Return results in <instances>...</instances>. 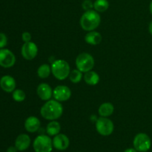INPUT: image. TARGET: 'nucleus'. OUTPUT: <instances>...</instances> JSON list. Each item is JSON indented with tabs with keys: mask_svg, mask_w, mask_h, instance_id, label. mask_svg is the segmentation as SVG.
<instances>
[{
	"mask_svg": "<svg viewBox=\"0 0 152 152\" xmlns=\"http://www.w3.org/2000/svg\"><path fill=\"white\" fill-rule=\"evenodd\" d=\"M63 113V107L60 102L56 99L48 100L40 109L42 117L47 120H56Z\"/></svg>",
	"mask_w": 152,
	"mask_h": 152,
	"instance_id": "obj_1",
	"label": "nucleus"
},
{
	"mask_svg": "<svg viewBox=\"0 0 152 152\" xmlns=\"http://www.w3.org/2000/svg\"><path fill=\"white\" fill-rule=\"evenodd\" d=\"M101 18L97 11L94 10H87L82 15L80 23L84 31H92L99 27Z\"/></svg>",
	"mask_w": 152,
	"mask_h": 152,
	"instance_id": "obj_2",
	"label": "nucleus"
},
{
	"mask_svg": "<svg viewBox=\"0 0 152 152\" xmlns=\"http://www.w3.org/2000/svg\"><path fill=\"white\" fill-rule=\"evenodd\" d=\"M51 72L55 78L59 80H64L69 77L71 68L68 62L63 59H57L52 62Z\"/></svg>",
	"mask_w": 152,
	"mask_h": 152,
	"instance_id": "obj_3",
	"label": "nucleus"
},
{
	"mask_svg": "<svg viewBox=\"0 0 152 152\" xmlns=\"http://www.w3.org/2000/svg\"><path fill=\"white\" fill-rule=\"evenodd\" d=\"M94 59L88 53H82L76 59V66L83 73H86L93 69L94 67Z\"/></svg>",
	"mask_w": 152,
	"mask_h": 152,
	"instance_id": "obj_4",
	"label": "nucleus"
},
{
	"mask_svg": "<svg viewBox=\"0 0 152 152\" xmlns=\"http://www.w3.org/2000/svg\"><path fill=\"white\" fill-rule=\"evenodd\" d=\"M33 147L36 152H51L53 140L47 135H39L34 140Z\"/></svg>",
	"mask_w": 152,
	"mask_h": 152,
	"instance_id": "obj_5",
	"label": "nucleus"
},
{
	"mask_svg": "<svg viewBox=\"0 0 152 152\" xmlns=\"http://www.w3.org/2000/svg\"><path fill=\"white\" fill-rule=\"evenodd\" d=\"M114 126L113 122L107 117H101L96 122V129L102 136H109L114 132Z\"/></svg>",
	"mask_w": 152,
	"mask_h": 152,
	"instance_id": "obj_6",
	"label": "nucleus"
},
{
	"mask_svg": "<svg viewBox=\"0 0 152 152\" xmlns=\"http://www.w3.org/2000/svg\"><path fill=\"white\" fill-rule=\"evenodd\" d=\"M134 147L139 152H146L150 149L151 141L149 137L145 133H140L134 139Z\"/></svg>",
	"mask_w": 152,
	"mask_h": 152,
	"instance_id": "obj_7",
	"label": "nucleus"
},
{
	"mask_svg": "<svg viewBox=\"0 0 152 152\" xmlns=\"http://www.w3.org/2000/svg\"><path fill=\"white\" fill-rule=\"evenodd\" d=\"M16 62V56L7 48L0 49V66L4 68H11Z\"/></svg>",
	"mask_w": 152,
	"mask_h": 152,
	"instance_id": "obj_8",
	"label": "nucleus"
},
{
	"mask_svg": "<svg viewBox=\"0 0 152 152\" xmlns=\"http://www.w3.org/2000/svg\"><path fill=\"white\" fill-rule=\"evenodd\" d=\"M21 53L24 59L27 60H32L38 53V47L33 42H25L21 48Z\"/></svg>",
	"mask_w": 152,
	"mask_h": 152,
	"instance_id": "obj_9",
	"label": "nucleus"
},
{
	"mask_svg": "<svg viewBox=\"0 0 152 152\" xmlns=\"http://www.w3.org/2000/svg\"><path fill=\"white\" fill-rule=\"evenodd\" d=\"M53 96L59 102L68 101L71 96V91L68 86H58L53 89Z\"/></svg>",
	"mask_w": 152,
	"mask_h": 152,
	"instance_id": "obj_10",
	"label": "nucleus"
},
{
	"mask_svg": "<svg viewBox=\"0 0 152 152\" xmlns=\"http://www.w3.org/2000/svg\"><path fill=\"white\" fill-rule=\"evenodd\" d=\"M16 81L10 75H4L0 79V87L7 93H12L16 88Z\"/></svg>",
	"mask_w": 152,
	"mask_h": 152,
	"instance_id": "obj_11",
	"label": "nucleus"
},
{
	"mask_svg": "<svg viewBox=\"0 0 152 152\" xmlns=\"http://www.w3.org/2000/svg\"><path fill=\"white\" fill-rule=\"evenodd\" d=\"M70 141L68 137L63 134H58L53 140V146L59 151H64L69 146Z\"/></svg>",
	"mask_w": 152,
	"mask_h": 152,
	"instance_id": "obj_12",
	"label": "nucleus"
},
{
	"mask_svg": "<svg viewBox=\"0 0 152 152\" xmlns=\"http://www.w3.org/2000/svg\"><path fill=\"white\" fill-rule=\"evenodd\" d=\"M37 93L39 97L44 101L50 100L53 96V90L47 83H41L39 85L37 89Z\"/></svg>",
	"mask_w": 152,
	"mask_h": 152,
	"instance_id": "obj_13",
	"label": "nucleus"
},
{
	"mask_svg": "<svg viewBox=\"0 0 152 152\" xmlns=\"http://www.w3.org/2000/svg\"><path fill=\"white\" fill-rule=\"evenodd\" d=\"M31 144V138L26 134H22L17 137L15 141V146L18 151H25L28 149Z\"/></svg>",
	"mask_w": 152,
	"mask_h": 152,
	"instance_id": "obj_14",
	"label": "nucleus"
},
{
	"mask_svg": "<svg viewBox=\"0 0 152 152\" xmlns=\"http://www.w3.org/2000/svg\"><path fill=\"white\" fill-rule=\"evenodd\" d=\"M41 126V123L40 120L37 117L31 116L28 117L25 122V128L27 132L30 133H34L37 132L40 129Z\"/></svg>",
	"mask_w": 152,
	"mask_h": 152,
	"instance_id": "obj_15",
	"label": "nucleus"
},
{
	"mask_svg": "<svg viewBox=\"0 0 152 152\" xmlns=\"http://www.w3.org/2000/svg\"><path fill=\"white\" fill-rule=\"evenodd\" d=\"M85 40L88 44L96 45H99L102 41V36L97 31H88V33L85 37Z\"/></svg>",
	"mask_w": 152,
	"mask_h": 152,
	"instance_id": "obj_16",
	"label": "nucleus"
},
{
	"mask_svg": "<svg viewBox=\"0 0 152 152\" xmlns=\"http://www.w3.org/2000/svg\"><path fill=\"white\" fill-rule=\"evenodd\" d=\"M114 111V108L113 104H111V102H105L99 106V109H98V113L101 117H108L112 115Z\"/></svg>",
	"mask_w": 152,
	"mask_h": 152,
	"instance_id": "obj_17",
	"label": "nucleus"
},
{
	"mask_svg": "<svg viewBox=\"0 0 152 152\" xmlns=\"http://www.w3.org/2000/svg\"><path fill=\"white\" fill-rule=\"evenodd\" d=\"M84 80L86 84L90 86H96L99 82V76L95 71H88L85 74Z\"/></svg>",
	"mask_w": 152,
	"mask_h": 152,
	"instance_id": "obj_18",
	"label": "nucleus"
},
{
	"mask_svg": "<svg viewBox=\"0 0 152 152\" xmlns=\"http://www.w3.org/2000/svg\"><path fill=\"white\" fill-rule=\"evenodd\" d=\"M60 130V124L55 120H52L51 122H50L46 127V132L49 136H56L58 134H59Z\"/></svg>",
	"mask_w": 152,
	"mask_h": 152,
	"instance_id": "obj_19",
	"label": "nucleus"
},
{
	"mask_svg": "<svg viewBox=\"0 0 152 152\" xmlns=\"http://www.w3.org/2000/svg\"><path fill=\"white\" fill-rule=\"evenodd\" d=\"M50 73H51V67L49 66L48 64H43L40 65L37 70V74L41 79L48 78L50 76Z\"/></svg>",
	"mask_w": 152,
	"mask_h": 152,
	"instance_id": "obj_20",
	"label": "nucleus"
},
{
	"mask_svg": "<svg viewBox=\"0 0 152 152\" xmlns=\"http://www.w3.org/2000/svg\"><path fill=\"white\" fill-rule=\"evenodd\" d=\"M109 3L108 0H96L94 3V8L97 12H105L108 10Z\"/></svg>",
	"mask_w": 152,
	"mask_h": 152,
	"instance_id": "obj_21",
	"label": "nucleus"
},
{
	"mask_svg": "<svg viewBox=\"0 0 152 152\" xmlns=\"http://www.w3.org/2000/svg\"><path fill=\"white\" fill-rule=\"evenodd\" d=\"M69 78L73 83H79L83 78V72L78 69L72 70L70 73Z\"/></svg>",
	"mask_w": 152,
	"mask_h": 152,
	"instance_id": "obj_22",
	"label": "nucleus"
},
{
	"mask_svg": "<svg viewBox=\"0 0 152 152\" xmlns=\"http://www.w3.org/2000/svg\"><path fill=\"white\" fill-rule=\"evenodd\" d=\"M12 93V97L16 102H21L25 99V93L21 89H15Z\"/></svg>",
	"mask_w": 152,
	"mask_h": 152,
	"instance_id": "obj_23",
	"label": "nucleus"
},
{
	"mask_svg": "<svg viewBox=\"0 0 152 152\" xmlns=\"http://www.w3.org/2000/svg\"><path fill=\"white\" fill-rule=\"evenodd\" d=\"M82 7H83V10H85L86 11L92 10V8H94V3L92 2L91 0H85L82 4Z\"/></svg>",
	"mask_w": 152,
	"mask_h": 152,
	"instance_id": "obj_24",
	"label": "nucleus"
},
{
	"mask_svg": "<svg viewBox=\"0 0 152 152\" xmlns=\"http://www.w3.org/2000/svg\"><path fill=\"white\" fill-rule=\"evenodd\" d=\"M7 44V37L4 33H0V49L4 48Z\"/></svg>",
	"mask_w": 152,
	"mask_h": 152,
	"instance_id": "obj_25",
	"label": "nucleus"
},
{
	"mask_svg": "<svg viewBox=\"0 0 152 152\" xmlns=\"http://www.w3.org/2000/svg\"><path fill=\"white\" fill-rule=\"evenodd\" d=\"M22 39L25 42H31V34L29 32H24L22 34Z\"/></svg>",
	"mask_w": 152,
	"mask_h": 152,
	"instance_id": "obj_26",
	"label": "nucleus"
},
{
	"mask_svg": "<svg viewBox=\"0 0 152 152\" xmlns=\"http://www.w3.org/2000/svg\"><path fill=\"white\" fill-rule=\"evenodd\" d=\"M18 149L16 148V146H10L7 149V152H17Z\"/></svg>",
	"mask_w": 152,
	"mask_h": 152,
	"instance_id": "obj_27",
	"label": "nucleus"
},
{
	"mask_svg": "<svg viewBox=\"0 0 152 152\" xmlns=\"http://www.w3.org/2000/svg\"><path fill=\"white\" fill-rule=\"evenodd\" d=\"M124 152H137V151L135 148H127V149Z\"/></svg>",
	"mask_w": 152,
	"mask_h": 152,
	"instance_id": "obj_28",
	"label": "nucleus"
},
{
	"mask_svg": "<svg viewBox=\"0 0 152 152\" xmlns=\"http://www.w3.org/2000/svg\"><path fill=\"white\" fill-rule=\"evenodd\" d=\"M148 30H149V33L151 34V35L152 36V21L150 22L149 26H148Z\"/></svg>",
	"mask_w": 152,
	"mask_h": 152,
	"instance_id": "obj_29",
	"label": "nucleus"
},
{
	"mask_svg": "<svg viewBox=\"0 0 152 152\" xmlns=\"http://www.w3.org/2000/svg\"><path fill=\"white\" fill-rule=\"evenodd\" d=\"M149 10H150V12H151V15H152V1H151V3H150Z\"/></svg>",
	"mask_w": 152,
	"mask_h": 152,
	"instance_id": "obj_30",
	"label": "nucleus"
}]
</instances>
